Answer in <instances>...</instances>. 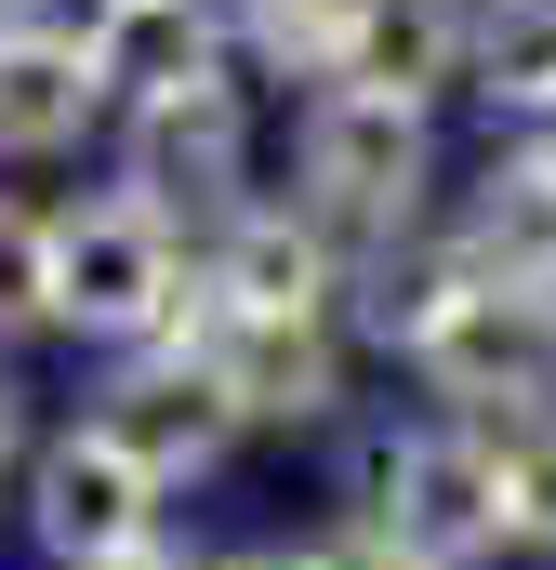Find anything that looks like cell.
<instances>
[{"label": "cell", "mask_w": 556, "mask_h": 570, "mask_svg": "<svg viewBox=\"0 0 556 570\" xmlns=\"http://www.w3.org/2000/svg\"><path fill=\"white\" fill-rule=\"evenodd\" d=\"M226 570H305V544H252V558H226Z\"/></svg>", "instance_id": "18"}, {"label": "cell", "mask_w": 556, "mask_h": 570, "mask_svg": "<svg viewBox=\"0 0 556 570\" xmlns=\"http://www.w3.org/2000/svg\"><path fill=\"white\" fill-rule=\"evenodd\" d=\"M80 53H93L107 107H172V94L226 80V27H212V0H107Z\"/></svg>", "instance_id": "8"}, {"label": "cell", "mask_w": 556, "mask_h": 570, "mask_svg": "<svg viewBox=\"0 0 556 570\" xmlns=\"http://www.w3.org/2000/svg\"><path fill=\"white\" fill-rule=\"evenodd\" d=\"M53 318V226L0 199V332H40Z\"/></svg>", "instance_id": "15"}, {"label": "cell", "mask_w": 556, "mask_h": 570, "mask_svg": "<svg viewBox=\"0 0 556 570\" xmlns=\"http://www.w3.org/2000/svg\"><path fill=\"white\" fill-rule=\"evenodd\" d=\"M159 491H172V478H159L107 412L27 451V531H40L53 570H133L146 544H159Z\"/></svg>", "instance_id": "3"}, {"label": "cell", "mask_w": 556, "mask_h": 570, "mask_svg": "<svg viewBox=\"0 0 556 570\" xmlns=\"http://www.w3.org/2000/svg\"><path fill=\"white\" fill-rule=\"evenodd\" d=\"M450 80H477V0H358V40H345V80L331 94L437 107Z\"/></svg>", "instance_id": "9"}, {"label": "cell", "mask_w": 556, "mask_h": 570, "mask_svg": "<svg viewBox=\"0 0 556 570\" xmlns=\"http://www.w3.org/2000/svg\"><path fill=\"white\" fill-rule=\"evenodd\" d=\"M252 40H266V67H305V80H345V40H358V0H252Z\"/></svg>", "instance_id": "14"}, {"label": "cell", "mask_w": 556, "mask_h": 570, "mask_svg": "<svg viewBox=\"0 0 556 570\" xmlns=\"http://www.w3.org/2000/svg\"><path fill=\"white\" fill-rule=\"evenodd\" d=\"M424 186H437L424 107L318 94V120H305V213H318L345 253H398V239L424 226Z\"/></svg>", "instance_id": "2"}, {"label": "cell", "mask_w": 556, "mask_h": 570, "mask_svg": "<svg viewBox=\"0 0 556 570\" xmlns=\"http://www.w3.org/2000/svg\"><path fill=\"white\" fill-rule=\"evenodd\" d=\"M27 451V399H13V372H0V464Z\"/></svg>", "instance_id": "17"}, {"label": "cell", "mask_w": 556, "mask_h": 570, "mask_svg": "<svg viewBox=\"0 0 556 570\" xmlns=\"http://www.w3.org/2000/svg\"><path fill=\"white\" fill-rule=\"evenodd\" d=\"M331 292H345V239L318 226V213H226V253H212V305H239V318H331Z\"/></svg>", "instance_id": "7"}, {"label": "cell", "mask_w": 556, "mask_h": 570, "mask_svg": "<svg viewBox=\"0 0 556 570\" xmlns=\"http://www.w3.org/2000/svg\"><path fill=\"white\" fill-rule=\"evenodd\" d=\"M199 305L186 253H172V213L159 199H80L53 213V332H93V345H159L172 318Z\"/></svg>", "instance_id": "1"}, {"label": "cell", "mask_w": 556, "mask_h": 570, "mask_svg": "<svg viewBox=\"0 0 556 570\" xmlns=\"http://www.w3.org/2000/svg\"><path fill=\"white\" fill-rule=\"evenodd\" d=\"M477 94L517 107V120L556 107V0H490L477 13Z\"/></svg>", "instance_id": "13"}, {"label": "cell", "mask_w": 556, "mask_h": 570, "mask_svg": "<svg viewBox=\"0 0 556 570\" xmlns=\"http://www.w3.org/2000/svg\"><path fill=\"white\" fill-rule=\"evenodd\" d=\"M358 518L371 531H398L424 570H464L504 544V491H490V438L464 425V412H437L411 438H371V464H358Z\"/></svg>", "instance_id": "4"}, {"label": "cell", "mask_w": 556, "mask_h": 570, "mask_svg": "<svg viewBox=\"0 0 556 570\" xmlns=\"http://www.w3.org/2000/svg\"><path fill=\"white\" fill-rule=\"evenodd\" d=\"M530 159H544V173H556V107H544V120H530Z\"/></svg>", "instance_id": "20"}, {"label": "cell", "mask_w": 556, "mask_h": 570, "mask_svg": "<svg viewBox=\"0 0 556 570\" xmlns=\"http://www.w3.org/2000/svg\"><path fill=\"white\" fill-rule=\"evenodd\" d=\"M305 570H424V558L398 544V531H371V518H345V531H318V544H305Z\"/></svg>", "instance_id": "16"}, {"label": "cell", "mask_w": 556, "mask_h": 570, "mask_svg": "<svg viewBox=\"0 0 556 570\" xmlns=\"http://www.w3.org/2000/svg\"><path fill=\"white\" fill-rule=\"evenodd\" d=\"M172 332L212 358V385H226L239 425H318V412L345 399V345H331V318H239V305H212V279H199V305H186Z\"/></svg>", "instance_id": "5"}, {"label": "cell", "mask_w": 556, "mask_h": 570, "mask_svg": "<svg viewBox=\"0 0 556 570\" xmlns=\"http://www.w3.org/2000/svg\"><path fill=\"white\" fill-rule=\"evenodd\" d=\"M93 107H107V80H93V53H80L67 27H13V40H0V159L80 146Z\"/></svg>", "instance_id": "10"}, {"label": "cell", "mask_w": 556, "mask_h": 570, "mask_svg": "<svg viewBox=\"0 0 556 570\" xmlns=\"http://www.w3.org/2000/svg\"><path fill=\"white\" fill-rule=\"evenodd\" d=\"M490 438V491H504V544H556V399L530 412H464Z\"/></svg>", "instance_id": "12"}, {"label": "cell", "mask_w": 556, "mask_h": 570, "mask_svg": "<svg viewBox=\"0 0 556 570\" xmlns=\"http://www.w3.org/2000/svg\"><path fill=\"white\" fill-rule=\"evenodd\" d=\"M252 186V107H239V80H199V94H172V107H133V199H186V213H252L239 199Z\"/></svg>", "instance_id": "6"}, {"label": "cell", "mask_w": 556, "mask_h": 570, "mask_svg": "<svg viewBox=\"0 0 556 570\" xmlns=\"http://www.w3.org/2000/svg\"><path fill=\"white\" fill-rule=\"evenodd\" d=\"M477 13H490V0H477Z\"/></svg>", "instance_id": "21"}, {"label": "cell", "mask_w": 556, "mask_h": 570, "mask_svg": "<svg viewBox=\"0 0 556 570\" xmlns=\"http://www.w3.org/2000/svg\"><path fill=\"white\" fill-rule=\"evenodd\" d=\"M450 253H464L477 279H504V292H556V173H544V159H517V173H490Z\"/></svg>", "instance_id": "11"}, {"label": "cell", "mask_w": 556, "mask_h": 570, "mask_svg": "<svg viewBox=\"0 0 556 570\" xmlns=\"http://www.w3.org/2000/svg\"><path fill=\"white\" fill-rule=\"evenodd\" d=\"M133 570H226V558H172V544H146V558Z\"/></svg>", "instance_id": "19"}]
</instances>
